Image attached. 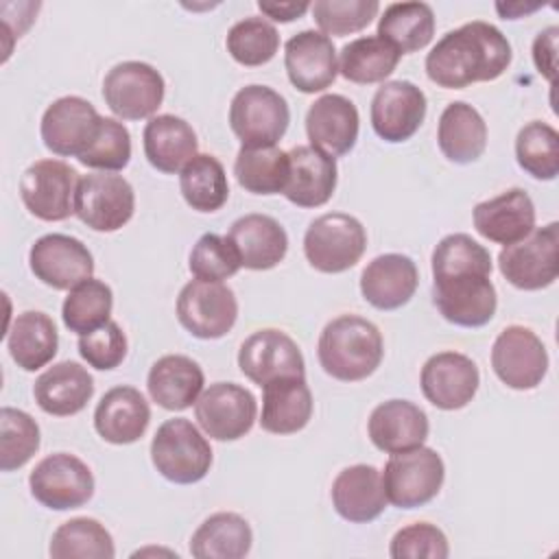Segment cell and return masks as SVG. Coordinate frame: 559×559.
Returning a JSON list of instances; mask_svg holds the SVG:
<instances>
[{
    "instance_id": "obj_1",
    "label": "cell",
    "mask_w": 559,
    "mask_h": 559,
    "mask_svg": "<svg viewBox=\"0 0 559 559\" xmlns=\"http://www.w3.org/2000/svg\"><path fill=\"white\" fill-rule=\"evenodd\" d=\"M511 44L489 22L472 20L448 31L426 55V74L445 90L493 81L511 66Z\"/></svg>"
},
{
    "instance_id": "obj_2",
    "label": "cell",
    "mask_w": 559,
    "mask_h": 559,
    "mask_svg": "<svg viewBox=\"0 0 559 559\" xmlns=\"http://www.w3.org/2000/svg\"><path fill=\"white\" fill-rule=\"evenodd\" d=\"M319 365L341 382L369 378L382 362L384 343L376 323L358 314H341L325 323L317 345Z\"/></svg>"
},
{
    "instance_id": "obj_3",
    "label": "cell",
    "mask_w": 559,
    "mask_h": 559,
    "mask_svg": "<svg viewBox=\"0 0 559 559\" xmlns=\"http://www.w3.org/2000/svg\"><path fill=\"white\" fill-rule=\"evenodd\" d=\"M153 467L170 483L192 485L207 476L212 448L201 430L186 417L166 419L151 441Z\"/></svg>"
},
{
    "instance_id": "obj_4",
    "label": "cell",
    "mask_w": 559,
    "mask_h": 559,
    "mask_svg": "<svg viewBox=\"0 0 559 559\" xmlns=\"http://www.w3.org/2000/svg\"><path fill=\"white\" fill-rule=\"evenodd\" d=\"M290 122L286 98L269 85L240 87L229 105V127L245 148L277 146Z\"/></svg>"
},
{
    "instance_id": "obj_5",
    "label": "cell",
    "mask_w": 559,
    "mask_h": 559,
    "mask_svg": "<svg viewBox=\"0 0 559 559\" xmlns=\"http://www.w3.org/2000/svg\"><path fill=\"white\" fill-rule=\"evenodd\" d=\"M380 474L386 500L393 507L417 509L441 491L445 465L437 450L417 445L413 450L393 452Z\"/></svg>"
},
{
    "instance_id": "obj_6",
    "label": "cell",
    "mask_w": 559,
    "mask_h": 559,
    "mask_svg": "<svg viewBox=\"0 0 559 559\" xmlns=\"http://www.w3.org/2000/svg\"><path fill=\"white\" fill-rule=\"evenodd\" d=\"M367 249L362 223L345 212L317 216L304 234V253L312 269L321 273H343L352 269Z\"/></svg>"
},
{
    "instance_id": "obj_7",
    "label": "cell",
    "mask_w": 559,
    "mask_h": 559,
    "mask_svg": "<svg viewBox=\"0 0 559 559\" xmlns=\"http://www.w3.org/2000/svg\"><path fill=\"white\" fill-rule=\"evenodd\" d=\"M498 269L504 280L520 290L550 286L559 273V225L552 221L544 227H535L522 240L502 247Z\"/></svg>"
},
{
    "instance_id": "obj_8",
    "label": "cell",
    "mask_w": 559,
    "mask_h": 559,
    "mask_svg": "<svg viewBox=\"0 0 559 559\" xmlns=\"http://www.w3.org/2000/svg\"><path fill=\"white\" fill-rule=\"evenodd\" d=\"M491 273L461 271L432 277V299L441 317L461 328H480L496 314L498 295Z\"/></svg>"
},
{
    "instance_id": "obj_9",
    "label": "cell",
    "mask_w": 559,
    "mask_h": 559,
    "mask_svg": "<svg viewBox=\"0 0 559 559\" xmlns=\"http://www.w3.org/2000/svg\"><path fill=\"white\" fill-rule=\"evenodd\" d=\"M135 210L133 186L116 173H90L79 179L74 214L94 231H118Z\"/></svg>"
},
{
    "instance_id": "obj_10",
    "label": "cell",
    "mask_w": 559,
    "mask_h": 559,
    "mask_svg": "<svg viewBox=\"0 0 559 559\" xmlns=\"http://www.w3.org/2000/svg\"><path fill=\"white\" fill-rule=\"evenodd\" d=\"M164 76L144 61L116 63L103 79L105 105L122 120L153 118L164 100Z\"/></svg>"
},
{
    "instance_id": "obj_11",
    "label": "cell",
    "mask_w": 559,
    "mask_h": 559,
    "mask_svg": "<svg viewBox=\"0 0 559 559\" xmlns=\"http://www.w3.org/2000/svg\"><path fill=\"white\" fill-rule=\"evenodd\" d=\"M79 173L61 159H37L20 177L24 207L39 221L57 223L74 214Z\"/></svg>"
},
{
    "instance_id": "obj_12",
    "label": "cell",
    "mask_w": 559,
    "mask_h": 559,
    "mask_svg": "<svg viewBox=\"0 0 559 559\" xmlns=\"http://www.w3.org/2000/svg\"><path fill=\"white\" fill-rule=\"evenodd\" d=\"M177 319L197 338L225 336L238 319V299L223 282L192 280L177 297Z\"/></svg>"
},
{
    "instance_id": "obj_13",
    "label": "cell",
    "mask_w": 559,
    "mask_h": 559,
    "mask_svg": "<svg viewBox=\"0 0 559 559\" xmlns=\"http://www.w3.org/2000/svg\"><path fill=\"white\" fill-rule=\"evenodd\" d=\"M28 487L33 498L46 509L68 511L83 507L94 496V476L79 456L57 452L33 467Z\"/></svg>"
},
{
    "instance_id": "obj_14",
    "label": "cell",
    "mask_w": 559,
    "mask_h": 559,
    "mask_svg": "<svg viewBox=\"0 0 559 559\" xmlns=\"http://www.w3.org/2000/svg\"><path fill=\"white\" fill-rule=\"evenodd\" d=\"M258 417L253 393L236 382H214L194 402V419L201 430L216 441L245 437Z\"/></svg>"
},
{
    "instance_id": "obj_15",
    "label": "cell",
    "mask_w": 559,
    "mask_h": 559,
    "mask_svg": "<svg viewBox=\"0 0 559 559\" xmlns=\"http://www.w3.org/2000/svg\"><path fill=\"white\" fill-rule=\"evenodd\" d=\"M491 369L509 389L531 391L548 371V352L533 330L507 325L493 341Z\"/></svg>"
},
{
    "instance_id": "obj_16",
    "label": "cell",
    "mask_w": 559,
    "mask_h": 559,
    "mask_svg": "<svg viewBox=\"0 0 559 559\" xmlns=\"http://www.w3.org/2000/svg\"><path fill=\"white\" fill-rule=\"evenodd\" d=\"M103 116L81 96H61L41 116L44 146L59 157H81L94 142Z\"/></svg>"
},
{
    "instance_id": "obj_17",
    "label": "cell",
    "mask_w": 559,
    "mask_h": 559,
    "mask_svg": "<svg viewBox=\"0 0 559 559\" xmlns=\"http://www.w3.org/2000/svg\"><path fill=\"white\" fill-rule=\"evenodd\" d=\"M28 264L33 275L55 290H70L94 273L90 249L68 234H46L37 238L28 251Z\"/></svg>"
},
{
    "instance_id": "obj_18",
    "label": "cell",
    "mask_w": 559,
    "mask_h": 559,
    "mask_svg": "<svg viewBox=\"0 0 559 559\" xmlns=\"http://www.w3.org/2000/svg\"><path fill=\"white\" fill-rule=\"evenodd\" d=\"M426 94L406 79L384 81L371 98V127L384 142H406L426 118Z\"/></svg>"
},
{
    "instance_id": "obj_19",
    "label": "cell",
    "mask_w": 559,
    "mask_h": 559,
    "mask_svg": "<svg viewBox=\"0 0 559 559\" xmlns=\"http://www.w3.org/2000/svg\"><path fill=\"white\" fill-rule=\"evenodd\" d=\"M240 371L264 386L277 378L306 376V362L299 345L282 330L264 328L247 336L238 349Z\"/></svg>"
},
{
    "instance_id": "obj_20",
    "label": "cell",
    "mask_w": 559,
    "mask_h": 559,
    "mask_svg": "<svg viewBox=\"0 0 559 559\" xmlns=\"http://www.w3.org/2000/svg\"><path fill=\"white\" fill-rule=\"evenodd\" d=\"M424 397L441 411H459L478 391L480 373L476 362L461 352H439L430 356L419 376Z\"/></svg>"
},
{
    "instance_id": "obj_21",
    "label": "cell",
    "mask_w": 559,
    "mask_h": 559,
    "mask_svg": "<svg viewBox=\"0 0 559 559\" xmlns=\"http://www.w3.org/2000/svg\"><path fill=\"white\" fill-rule=\"evenodd\" d=\"M284 68L295 90L304 94L323 92L338 74L336 48L321 31H299L284 46Z\"/></svg>"
},
{
    "instance_id": "obj_22",
    "label": "cell",
    "mask_w": 559,
    "mask_h": 559,
    "mask_svg": "<svg viewBox=\"0 0 559 559\" xmlns=\"http://www.w3.org/2000/svg\"><path fill=\"white\" fill-rule=\"evenodd\" d=\"M360 116L356 105L343 94L319 96L306 114V133L310 146L330 157L349 153L358 140Z\"/></svg>"
},
{
    "instance_id": "obj_23",
    "label": "cell",
    "mask_w": 559,
    "mask_h": 559,
    "mask_svg": "<svg viewBox=\"0 0 559 559\" xmlns=\"http://www.w3.org/2000/svg\"><path fill=\"white\" fill-rule=\"evenodd\" d=\"M476 231L496 245H513L535 229V205L522 188H509L498 197L474 205Z\"/></svg>"
},
{
    "instance_id": "obj_24",
    "label": "cell",
    "mask_w": 559,
    "mask_h": 559,
    "mask_svg": "<svg viewBox=\"0 0 559 559\" xmlns=\"http://www.w3.org/2000/svg\"><path fill=\"white\" fill-rule=\"evenodd\" d=\"M332 504L334 511L352 522V524H367L382 515L386 509V493L382 485V474L378 467L358 463L341 469L332 480Z\"/></svg>"
},
{
    "instance_id": "obj_25",
    "label": "cell",
    "mask_w": 559,
    "mask_h": 559,
    "mask_svg": "<svg viewBox=\"0 0 559 559\" xmlns=\"http://www.w3.org/2000/svg\"><path fill=\"white\" fill-rule=\"evenodd\" d=\"M290 175L284 197L299 207L325 205L336 190V159L310 144H297L288 151Z\"/></svg>"
},
{
    "instance_id": "obj_26",
    "label": "cell",
    "mask_w": 559,
    "mask_h": 559,
    "mask_svg": "<svg viewBox=\"0 0 559 559\" xmlns=\"http://www.w3.org/2000/svg\"><path fill=\"white\" fill-rule=\"evenodd\" d=\"M419 284L415 262L402 253H382L360 273V293L378 310H397L411 301Z\"/></svg>"
},
{
    "instance_id": "obj_27",
    "label": "cell",
    "mask_w": 559,
    "mask_h": 559,
    "mask_svg": "<svg viewBox=\"0 0 559 559\" xmlns=\"http://www.w3.org/2000/svg\"><path fill=\"white\" fill-rule=\"evenodd\" d=\"M151 421L146 397L127 384L109 389L94 411V428L107 443L129 445L142 439Z\"/></svg>"
},
{
    "instance_id": "obj_28",
    "label": "cell",
    "mask_w": 559,
    "mask_h": 559,
    "mask_svg": "<svg viewBox=\"0 0 559 559\" xmlns=\"http://www.w3.org/2000/svg\"><path fill=\"white\" fill-rule=\"evenodd\" d=\"M227 238L240 258V266L251 271L277 266L288 251L286 229L269 214H245L236 218Z\"/></svg>"
},
{
    "instance_id": "obj_29",
    "label": "cell",
    "mask_w": 559,
    "mask_h": 559,
    "mask_svg": "<svg viewBox=\"0 0 559 559\" xmlns=\"http://www.w3.org/2000/svg\"><path fill=\"white\" fill-rule=\"evenodd\" d=\"M428 430V415L408 400H386L378 404L367 421L371 443L386 454L424 445Z\"/></svg>"
},
{
    "instance_id": "obj_30",
    "label": "cell",
    "mask_w": 559,
    "mask_h": 559,
    "mask_svg": "<svg viewBox=\"0 0 559 559\" xmlns=\"http://www.w3.org/2000/svg\"><path fill=\"white\" fill-rule=\"evenodd\" d=\"M94 395V378L90 371L74 362L63 360L48 367L33 384L37 406L55 417H70L81 413Z\"/></svg>"
},
{
    "instance_id": "obj_31",
    "label": "cell",
    "mask_w": 559,
    "mask_h": 559,
    "mask_svg": "<svg viewBox=\"0 0 559 559\" xmlns=\"http://www.w3.org/2000/svg\"><path fill=\"white\" fill-rule=\"evenodd\" d=\"M203 369L183 354H166L153 362L146 376L151 400L166 411L190 408L203 391Z\"/></svg>"
},
{
    "instance_id": "obj_32",
    "label": "cell",
    "mask_w": 559,
    "mask_h": 559,
    "mask_svg": "<svg viewBox=\"0 0 559 559\" xmlns=\"http://www.w3.org/2000/svg\"><path fill=\"white\" fill-rule=\"evenodd\" d=\"M312 417V393L306 376L277 378L262 386L260 426L271 435H293L308 426Z\"/></svg>"
},
{
    "instance_id": "obj_33",
    "label": "cell",
    "mask_w": 559,
    "mask_h": 559,
    "mask_svg": "<svg viewBox=\"0 0 559 559\" xmlns=\"http://www.w3.org/2000/svg\"><path fill=\"white\" fill-rule=\"evenodd\" d=\"M142 144L148 164L166 175L181 173L199 148L194 129L173 114L153 116L144 127Z\"/></svg>"
},
{
    "instance_id": "obj_34",
    "label": "cell",
    "mask_w": 559,
    "mask_h": 559,
    "mask_svg": "<svg viewBox=\"0 0 559 559\" xmlns=\"http://www.w3.org/2000/svg\"><path fill=\"white\" fill-rule=\"evenodd\" d=\"M437 144L454 164H472L487 148V124L476 107L463 100L450 103L437 127Z\"/></svg>"
},
{
    "instance_id": "obj_35",
    "label": "cell",
    "mask_w": 559,
    "mask_h": 559,
    "mask_svg": "<svg viewBox=\"0 0 559 559\" xmlns=\"http://www.w3.org/2000/svg\"><path fill=\"white\" fill-rule=\"evenodd\" d=\"M59 347L55 321L41 310H26L17 314L7 328V349L13 362L24 371L46 367Z\"/></svg>"
},
{
    "instance_id": "obj_36",
    "label": "cell",
    "mask_w": 559,
    "mask_h": 559,
    "mask_svg": "<svg viewBox=\"0 0 559 559\" xmlns=\"http://www.w3.org/2000/svg\"><path fill=\"white\" fill-rule=\"evenodd\" d=\"M253 533L249 522L231 511L205 518L190 539V555L197 559H242L249 555Z\"/></svg>"
},
{
    "instance_id": "obj_37",
    "label": "cell",
    "mask_w": 559,
    "mask_h": 559,
    "mask_svg": "<svg viewBox=\"0 0 559 559\" xmlns=\"http://www.w3.org/2000/svg\"><path fill=\"white\" fill-rule=\"evenodd\" d=\"M435 35V13L428 2H393L378 20V37L400 55L421 50Z\"/></svg>"
},
{
    "instance_id": "obj_38",
    "label": "cell",
    "mask_w": 559,
    "mask_h": 559,
    "mask_svg": "<svg viewBox=\"0 0 559 559\" xmlns=\"http://www.w3.org/2000/svg\"><path fill=\"white\" fill-rule=\"evenodd\" d=\"M183 201L197 212H216L229 199V183L223 164L210 153H197L179 173Z\"/></svg>"
},
{
    "instance_id": "obj_39",
    "label": "cell",
    "mask_w": 559,
    "mask_h": 559,
    "mask_svg": "<svg viewBox=\"0 0 559 559\" xmlns=\"http://www.w3.org/2000/svg\"><path fill=\"white\" fill-rule=\"evenodd\" d=\"M234 175L251 194H280L284 192L290 175L288 151H282L280 146H240L234 162Z\"/></svg>"
},
{
    "instance_id": "obj_40",
    "label": "cell",
    "mask_w": 559,
    "mask_h": 559,
    "mask_svg": "<svg viewBox=\"0 0 559 559\" xmlns=\"http://www.w3.org/2000/svg\"><path fill=\"white\" fill-rule=\"evenodd\" d=\"M400 52L380 39L378 35H367L352 39L341 48L338 72L358 85L384 81L397 66Z\"/></svg>"
},
{
    "instance_id": "obj_41",
    "label": "cell",
    "mask_w": 559,
    "mask_h": 559,
    "mask_svg": "<svg viewBox=\"0 0 559 559\" xmlns=\"http://www.w3.org/2000/svg\"><path fill=\"white\" fill-rule=\"evenodd\" d=\"M52 559H114L111 533L94 518H72L57 526L48 548Z\"/></svg>"
},
{
    "instance_id": "obj_42",
    "label": "cell",
    "mask_w": 559,
    "mask_h": 559,
    "mask_svg": "<svg viewBox=\"0 0 559 559\" xmlns=\"http://www.w3.org/2000/svg\"><path fill=\"white\" fill-rule=\"evenodd\" d=\"M114 293L103 280H85L68 290V297L61 306L63 325L70 332L87 334L100 325H105L111 317Z\"/></svg>"
},
{
    "instance_id": "obj_43",
    "label": "cell",
    "mask_w": 559,
    "mask_h": 559,
    "mask_svg": "<svg viewBox=\"0 0 559 559\" xmlns=\"http://www.w3.org/2000/svg\"><path fill=\"white\" fill-rule=\"evenodd\" d=\"M515 159L524 173L539 181H552L559 173V133L542 120H531L518 131Z\"/></svg>"
},
{
    "instance_id": "obj_44",
    "label": "cell",
    "mask_w": 559,
    "mask_h": 559,
    "mask_svg": "<svg viewBox=\"0 0 559 559\" xmlns=\"http://www.w3.org/2000/svg\"><path fill=\"white\" fill-rule=\"evenodd\" d=\"M227 52L240 66H264L269 63L280 48L277 28L262 15H249L238 20L225 37Z\"/></svg>"
},
{
    "instance_id": "obj_45",
    "label": "cell",
    "mask_w": 559,
    "mask_h": 559,
    "mask_svg": "<svg viewBox=\"0 0 559 559\" xmlns=\"http://www.w3.org/2000/svg\"><path fill=\"white\" fill-rule=\"evenodd\" d=\"M39 450L37 421L13 406L0 408V469L13 472L26 465Z\"/></svg>"
},
{
    "instance_id": "obj_46",
    "label": "cell",
    "mask_w": 559,
    "mask_h": 559,
    "mask_svg": "<svg viewBox=\"0 0 559 559\" xmlns=\"http://www.w3.org/2000/svg\"><path fill=\"white\" fill-rule=\"evenodd\" d=\"M432 277L461 271L491 273L493 262L489 251L467 234H450L441 238L430 258Z\"/></svg>"
},
{
    "instance_id": "obj_47",
    "label": "cell",
    "mask_w": 559,
    "mask_h": 559,
    "mask_svg": "<svg viewBox=\"0 0 559 559\" xmlns=\"http://www.w3.org/2000/svg\"><path fill=\"white\" fill-rule=\"evenodd\" d=\"M310 11L323 35L343 37L369 26L380 4L376 0H317Z\"/></svg>"
},
{
    "instance_id": "obj_48",
    "label": "cell",
    "mask_w": 559,
    "mask_h": 559,
    "mask_svg": "<svg viewBox=\"0 0 559 559\" xmlns=\"http://www.w3.org/2000/svg\"><path fill=\"white\" fill-rule=\"evenodd\" d=\"M188 266L197 280L223 282L238 273L240 258L227 236L210 231L194 242L188 258Z\"/></svg>"
},
{
    "instance_id": "obj_49",
    "label": "cell",
    "mask_w": 559,
    "mask_h": 559,
    "mask_svg": "<svg viewBox=\"0 0 559 559\" xmlns=\"http://www.w3.org/2000/svg\"><path fill=\"white\" fill-rule=\"evenodd\" d=\"M131 159V133L116 118H103L100 129L90 144V148L79 157V162L87 168H96L103 173L122 170Z\"/></svg>"
},
{
    "instance_id": "obj_50",
    "label": "cell",
    "mask_w": 559,
    "mask_h": 559,
    "mask_svg": "<svg viewBox=\"0 0 559 559\" xmlns=\"http://www.w3.org/2000/svg\"><path fill=\"white\" fill-rule=\"evenodd\" d=\"M393 559H445L450 555L445 533L430 522H415L400 528L389 546Z\"/></svg>"
},
{
    "instance_id": "obj_51",
    "label": "cell",
    "mask_w": 559,
    "mask_h": 559,
    "mask_svg": "<svg viewBox=\"0 0 559 559\" xmlns=\"http://www.w3.org/2000/svg\"><path fill=\"white\" fill-rule=\"evenodd\" d=\"M79 354L98 371L116 369L127 356V336L122 328L109 319L105 325L79 336Z\"/></svg>"
},
{
    "instance_id": "obj_52",
    "label": "cell",
    "mask_w": 559,
    "mask_h": 559,
    "mask_svg": "<svg viewBox=\"0 0 559 559\" xmlns=\"http://www.w3.org/2000/svg\"><path fill=\"white\" fill-rule=\"evenodd\" d=\"M557 37H559V28L557 26H548V28L539 31L535 41H533L535 68L550 83H552L555 70H557Z\"/></svg>"
},
{
    "instance_id": "obj_53",
    "label": "cell",
    "mask_w": 559,
    "mask_h": 559,
    "mask_svg": "<svg viewBox=\"0 0 559 559\" xmlns=\"http://www.w3.org/2000/svg\"><path fill=\"white\" fill-rule=\"evenodd\" d=\"M258 9L262 11V15L271 17L275 22H293L310 9V2H266V0H260Z\"/></svg>"
},
{
    "instance_id": "obj_54",
    "label": "cell",
    "mask_w": 559,
    "mask_h": 559,
    "mask_svg": "<svg viewBox=\"0 0 559 559\" xmlns=\"http://www.w3.org/2000/svg\"><path fill=\"white\" fill-rule=\"evenodd\" d=\"M542 4H522V2H507V4H502V2H498L496 4V11L504 17V20H515V17H522V15H526V13H533V11H537Z\"/></svg>"
}]
</instances>
